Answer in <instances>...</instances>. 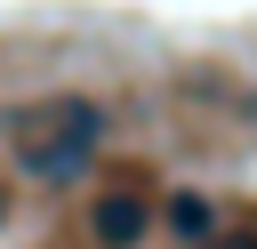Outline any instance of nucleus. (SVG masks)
<instances>
[{"label": "nucleus", "mask_w": 257, "mask_h": 249, "mask_svg": "<svg viewBox=\"0 0 257 249\" xmlns=\"http://www.w3.org/2000/svg\"><path fill=\"white\" fill-rule=\"evenodd\" d=\"M0 137H8V153L32 177H80L88 153H96V137H104V112L88 96H32V104L0 112Z\"/></svg>", "instance_id": "1"}, {"label": "nucleus", "mask_w": 257, "mask_h": 249, "mask_svg": "<svg viewBox=\"0 0 257 249\" xmlns=\"http://www.w3.org/2000/svg\"><path fill=\"white\" fill-rule=\"evenodd\" d=\"M88 225H96V241H104V249H128V241H145L153 209H145L137 193H104V201L88 209Z\"/></svg>", "instance_id": "2"}, {"label": "nucleus", "mask_w": 257, "mask_h": 249, "mask_svg": "<svg viewBox=\"0 0 257 249\" xmlns=\"http://www.w3.org/2000/svg\"><path fill=\"white\" fill-rule=\"evenodd\" d=\"M169 225H177L185 241H201V233H209V201H201V193H177V201H169Z\"/></svg>", "instance_id": "3"}, {"label": "nucleus", "mask_w": 257, "mask_h": 249, "mask_svg": "<svg viewBox=\"0 0 257 249\" xmlns=\"http://www.w3.org/2000/svg\"><path fill=\"white\" fill-rule=\"evenodd\" d=\"M233 249H257V241H233Z\"/></svg>", "instance_id": "4"}, {"label": "nucleus", "mask_w": 257, "mask_h": 249, "mask_svg": "<svg viewBox=\"0 0 257 249\" xmlns=\"http://www.w3.org/2000/svg\"><path fill=\"white\" fill-rule=\"evenodd\" d=\"M0 217H8V193H0Z\"/></svg>", "instance_id": "5"}]
</instances>
